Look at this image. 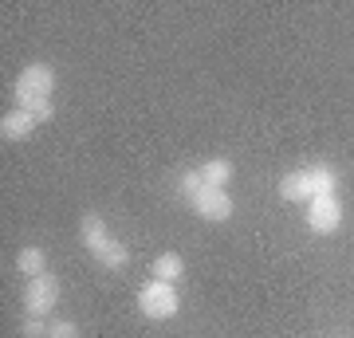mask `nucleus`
Here are the masks:
<instances>
[{"label": "nucleus", "instance_id": "f257e3e1", "mask_svg": "<svg viewBox=\"0 0 354 338\" xmlns=\"http://www.w3.org/2000/svg\"><path fill=\"white\" fill-rule=\"evenodd\" d=\"M79 240L95 263H102L106 272H127L130 267V248L111 232V225L102 220V213H83L79 220Z\"/></svg>", "mask_w": 354, "mask_h": 338}, {"label": "nucleus", "instance_id": "f03ea898", "mask_svg": "<svg viewBox=\"0 0 354 338\" xmlns=\"http://www.w3.org/2000/svg\"><path fill=\"white\" fill-rule=\"evenodd\" d=\"M327 193H339V173L323 162L279 177V200H288V205H311L315 197H327Z\"/></svg>", "mask_w": 354, "mask_h": 338}, {"label": "nucleus", "instance_id": "7ed1b4c3", "mask_svg": "<svg viewBox=\"0 0 354 338\" xmlns=\"http://www.w3.org/2000/svg\"><path fill=\"white\" fill-rule=\"evenodd\" d=\"M138 314L142 319H150V323H169L177 319L181 311V291L177 283H165V279H146L138 288Z\"/></svg>", "mask_w": 354, "mask_h": 338}, {"label": "nucleus", "instance_id": "20e7f679", "mask_svg": "<svg viewBox=\"0 0 354 338\" xmlns=\"http://www.w3.org/2000/svg\"><path fill=\"white\" fill-rule=\"evenodd\" d=\"M51 91H55V67L51 63H28L12 83V99L16 106H32L39 99H51Z\"/></svg>", "mask_w": 354, "mask_h": 338}, {"label": "nucleus", "instance_id": "39448f33", "mask_svg": "<svg viewBox=\"0 0 354 338\" xmlns=\"http://www.w3.org/2000/svg\"><path fill=\"white\" fill-rule=\"evenodd\" d=\"M304 225L315 232V236H335L346 220V209H342L339 193H327V197H315L311 205H304Z\"/></svg>", "mask_w": 354, "mask_h": 338}, {"label": "nucleus", "instance_id": "423d86ee", "mask_svg": "<svg viewBox=\"0 0 354 338\" xmlns=\"http://www.w3.org/2000/svg\"><path fill=\"white\" fill-rule=\"evenodd\" d=\"M55 307H59V279L51 276V272L28 279V283H24V314H39V319H48Z\"/></svg>", "mask_w": 354, "mask_h": 338}, {"label": "nucleus", "instance_id": "0eeeda50", "mask_svg": "<svg viewBox=\"0 0 354 338\" xmlns=\"http://www.w3.org/2000/svg\"><path fill=\"white\" fill-rule=\"evenodd\" d=\"M189 209L197 216H201L205 225H225L228 216L236 213V200H232V193L228 189H213V185H205L197 197L189 200Z\"/></svg>", "mask_w": 354, "mask_h": 338}, {"label": "nucleus", "instance_id": "6e6552de", "mask_svg": "<svg viewBox=\"0 0 354 338\" xmlns=\"http://www.w3.org/2000/svg\"><path fill=\"white\" fill-rule=\"evenodd\" d=\"M36 126H39L36 114L12 106V111H4V118H0V138H4V142H24V138H32V130H36Z\"/></svg>", "mask_w": 354, "mask_h": 338}, {"label": "nucleus", "instance_id": "1a4fd4ad", "mask_svg": "<svg viewBox=\"0 0 354 338\" xmlns=\"http://www.w3.org/2000/svg\"><path fill=\"white\" fill-rule=\"evenodd\" d=\"M197 173H201L205 185H213V189H228V181H232V173H236V165L228 162V158H209V162L197 165Z\"/></svg>", "mask_w": 354, "mask_h": 338}, {"label": "nucleus", "instance_id": "9d476101", "mask_svg": "<svg viewBox=\"0 0 354 338\" xmlns=\"http://www.w3.org/2000/svg\"><path fill=\"white\" fill-rule=\"evenodd\" d=\"M16 272L20 276H44L48 272V252L39 248V244H24V248L16 252Z\"/></svg>", "mask_w": 354, "mask_h": 338}, {"label": "nucleus", "instance_id": "9b49d317", "mask_svg": "<svg viewBox=\"0 0 354 338\" xmlns=\"http://www.w3.org/2000/svg\"><path fill=\"white\" fill-rule=\"evenodd\" d=\"M181 276H185V260H181L177 252H162V256H153V263H150V279H165V283H177Z\"/></svg>", "mask_w": 354, "mask_h": 338}, {"label": "nucleus", "instance_id": "f8f14e48", "mask_svg": "<svg viewBox=\"0 0 354 338\" xmlns=\"http://www.w3.org/2000/svg\"><path fill=\"white\" fill-rule=\"evenodd\" d=\"M201 189H205V181H201V173H197V169H185V173H181V181H177V193H181L185 200H193Z\"/></svg>", "mask_w": 354, "mask_h": 338}, {"label": "nucleus", "instance_id": "ddd939ff", "mask_svg": "<svg viewBox=\"0 0 354 338\" xmlns=\"http://www.w3.org/2000/svg\"><path fill=\"white\" fill-rule=\"evenodd\" d=\"M51 323L48 319H39V314H24V323H20V335L24 338H48Z\"/></svg>", "mask_w": 354, "mask_h": 338}, {"label": "nucleus", "instance_id": "4468645a", "mask_svg": "<svg viewBox=\"0 0 354 338\" xmlns=\"http://www.w3.org/2000/svg\"><path fill=\"white\" fill-rule=\"evenodd\" d=\"M48 338H79V326L71 323V319H51Z\"/></svg>", "mask_w": 354, "mask_h": 338}]
</instances>
